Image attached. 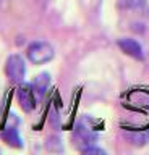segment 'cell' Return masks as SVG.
Returning a JSON list of instances; mask_svg holds the SVG:
<instances>
[{
    "label": "cell",
    "mask_w": 149,
    "mask_h": 155,
    "mask_svg": "<svg viewBox=\"0 0 149 155\" xmlns=\"http://www.w3.org/2000/svg\"><path fill=\"white\" fill-rule=\"evenodd\" d=\"M26 55L29 58L31 63L34 65H44V63L50 61L54 58L55 52H54V47L50 45L49 42L46 41H37V42H32L26 50Z\"/></svg>",
    "instance_id": "6da1fadb"
},
{
    "label": "cell",
    "mask_w": 149,
    "mask_h": 155,
    "mask_svg": "<svg viewBox=\"0 0 149 155\" xmlns=\"http://www.w3.org/2000/svg\"><path fill=\"white\" fill-rule=\"evenodd\" d=\"M5 73L8 76V79L15 84H21L26 74V65L25 60L20 55H10L5 63Z\"/></svg>",
    "instance_id": "7a4b0ae2"
},
{
    "label": "cell",
    "mask_w": 149,
    "mask_h": 155,
    "mask_svg": "<svg viewBox=\"0 0 149 155\" xmlns=\"http://www.w3.org/2000/svg\"><path fill=\"white\" fill-rule=\"evenodd\" d=\"M18 102L20 107L25 111H31L36 107V97H34V87L31 84H23L18 87Z\"/></svg>",
    "instance_id": "3957f363"
},
{
    "label": "cell",
    "mask_w": 149,
    "mask_h": 155,
    "mask_svg": "<svg viewBox=\"0 0 149 155\" xmlns=\"http://www.w3.org/2000/svg\"><path fill=\"white\" fill-rule=\"evenodd\" d=\"M96 134L93 133L91 129L88 128H83V126H80V128H76L75 134H73V140H75V145L76 147H80L81 150L91 147V145H94L96 142Z\"/></svg>",
    "instance_id": "277c9868"
},
{
    "label": "cell",
    "mask_w": 149,
    "mask_h": 155,
    "mask_svg": "<svg viewBox=\"0 0 149 155\" xmlns=\"http://www.w3.org/2000/svg\"><path fill=\"white\" fill-rule=\"evenodd\" d=\"M118 47L122 48V52L123 53H127V55L130 57H133V58H136V60H143V48L141 45L134 41V39H120L118 41Z\"/></svg>",
    "instance_id": "5b68a950"
},
{
    "label": "cell",
    "mask_w": 149,
    "mask_h": 155,
    "mask_svg": "<svg viewBox=\"0 0 149 155\" xmlns=\"http://www.w3.org/2000/svg\"><path fill=\"white\" fill-rule=\"evenodd\" d=\"M2 139L10 145V147H16V149H21L23 147V140L18 134V131L15 128H8L2 133Z\"/></svg>",
    "instance_id": "8992f818"
},
{
    "label": "cell",
    "mask_w": 149,
    "mask_h": 155,
    "mask_svg": "<svg viewBox=\"0 0 149 155\" xmlns=\"http://www.w3.org/2000/svg\"><path fill=\"white\" fill-rule=\"evenodd\" d=\"M49 84H50V78H49V74L47 73H42V74H39L36 78V81H34V84H32V87H34V91L37 92V94H44L46 92V89L49 87Z\"/></svg>",
    "instance_id": "52a82bcc"
},
{
    "label": "cell",
    "mask_w": 149,
    "mask_h": 155,
    "mask_svg": "<svg viewBox=\"0 0 149 155\" xmlns=\"http://www.w3.org/2000/svg\"><path fill=\"white\" fill-rule=\"evenodd\" d=\"M118 5L122 8H139L144 5V0H118Z\"/></svg>",
    "instance_id": "ba28073f"
}]
</instances>
